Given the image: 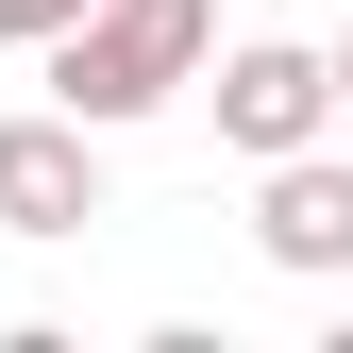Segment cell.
Masks as SVG:
<instances>
[{"instance_id": "6da1fadb", "label": "cell", "mask_w": 353, "mask_h": 353, "mask_svg": "<svg viewBox=\"0 0 353 353\" xmlns=\"http://www.w3.org/2000/svg\"><path fill=\"white\" fill-rule=\"evenodd\" d=\"M219 51V0H84V17L51 34V101L84 118V135H135L152 101H185Z\"/></svg>"}, {"instance_id": "7a4b0ae2", "label": "cell", "mask_w": 353, "mask_h": 353, "mask_svg": "<svg viewBox=\"0 0 353 353\" xmlns=\"http://www.w3.org/2000/svg\"><path fill=\"white\" fill-rule=\"evenodd\" d=\"M202 101H219V152H303L336 135V51H303V34H236V51H202Z\"/></svg>"}, {"instance_id": "3957f363", "label": "cell", "mask_w": 353, "mask_h": 353, "mask_svg": "<svg viewBox=\"0 0 353 353\" xmlns=\"http://www.w3.org/2000/svg\"><path fill=\"white\" fill-rule=\"evenodd\" d=\"M252 252H270V270H303V286H336L353 270V152H270L252 168Z\"/></svg>"}, {"instance_id": "277c9868", "label": "cell", "mask_w": 353, "mask_h": 353, "mask_svg": "<svg viewBox=\"0 0 353 353\" xmlns=\"http://www.w3.org/2000/svg\"><path fill=\"white\" fill-rule=\"evenodd\" d=\"M101 219V135L51 101V118H0V236H84Z\"/></svg>"}, {"instance_id": "5b68a950", "label": "cell", "mask_w": 353, "mask_h": 353, "mask_svg": "<svg viewBox=\"0 0 353 353\" xmlns=\"http://www.w3.org/2000/svg\"><path fill=\"white\" fill-rule=\"evenodd\" d=\"M68 17H84V0H0V34H17V51H51Z\"/></svg>"}, {"instance_id": "8992f818", "label": "cell", "mask_w": 353, "mask_h": 353, "mask_svg": "<svg viewBox=\"0 0 353 353\" xmlns=\"http://www.w3.org/2000/svg\"><path fill=\"white\" fill-rule=\"evenodd\" d=\"M336 118H353V34H336Z\"/></svg>"}]
</instances>
